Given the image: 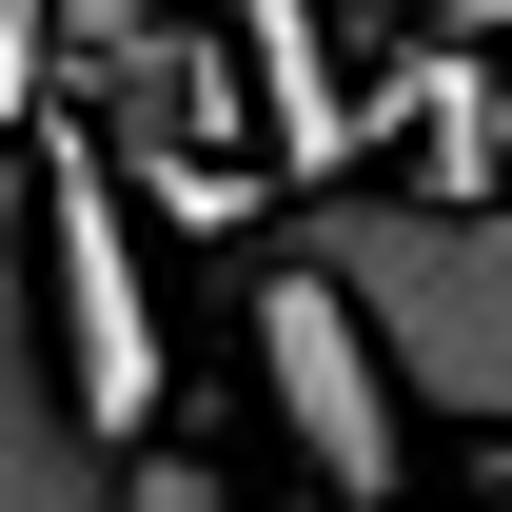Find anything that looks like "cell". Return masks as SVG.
Wrapping results in <instances>:
<instances>
[{
  "instance_id": "5",
  "label": "cell",
  "mask_w": 512,
  "mask_h": 512,
  "mask_svg": "<svg viewBox=\"0 0 512 512\" xmlns=\"http://www.w3.org/2000/svg\"><path fill=\"white\" fill-rule=\"evenodd\" d=\"M256 40V79H276V178H335L355 158V99H335V60H316V0H217Z\"/></svg>"
},
{
  "instance_id": "4",
  "label": "cell",
  "mask_w": 512,
  "mask_h": 512,
  "mask_svg": "<svg viewBox=\"0 0 512 512\" xmlns=\"http://www.w3.org/2000/svg\"><path fill=\"white\" fill-rule=\"evenodd\" d=\"M0 512H138L119 434H99L79 375H60V316L20 296V178H0Z\"/></svg>"
},
{
  "instance_id": "3",
  "label": "cell",
  "mask_w": 512,
  "mask_h": 512,
  "mask_svg": "<svg viewBox=\"0 0 512 512\" xmlns=\"http://www.w3.org/2000/svg\"><path fill=\"white\" fill-rule=\"evenodd\" d=\"M256 375H276V434H296V473H316L335 512H375L394 473H414V375H394V335L335 296L316 256L256 276Z\"/></svg>"
},
{
  "instance_id": "6",
  "label": "cell",
  "mask_w": 512,
  "mask_h": 512,
  "mask_svg": "<svg viewBox=\"0 0 512 512\" xmlns=\"http://www.w3.org/2000/svg\"><path fill=\"white\" fill-rule=\"evenodd\" d=\"M434 20H453V40H473V60H493V40H512V0H434Z\"/></svg>"
},
{
  "instance_id": "2",
  "label": "cell",
  "mask_w": 512,
  "mask_h": 512,
  "mask_svg": "<svg viewBox=\"0 0 512 512\" xmlns=\"http://www.w3.org/2000/svg\"><path fill=\"white\" fill-rule=\"evenodd\" d=\"M40 316H60V375L99 434H158L178 414V355H158V276H138V178H119V138H79L40 119Z\"/></svg>"
},
{
  "instance_id": "1",
  "label": "cell",
  "mask_w": 512,
  "mask_h": 512,
  "mask_svg": "<svg viewBox=\"0 0 512 512\" xmlns=\"http://www.w3.org/2000/svg\"><path fill=\"white\" fill-rule=\"evenodd\" d=\"M296 256L394 335L414 414L512 434V197H453V178H394V197H375V178H355V197H316Z\"/></svg>"
},
{
  "instance_id": "7",
  "label": "cell",
  "mask_w": 512,
  "mask_h": 512,
  "mask_svg": "<svg viewBox=\"0 0 512 512\" xmlns=\"http://www.w3.org/2000/svg\"><path fill=\"white\" fill-rule=\"evenodd\" d=\"M375 20H434V0H375Z\"/></svg>"
}]
</instances>
